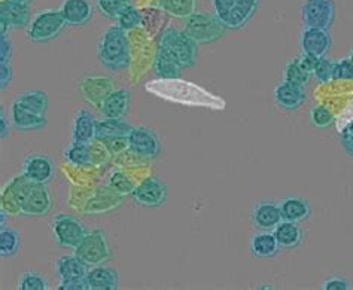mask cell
Wrapping results in <instances>:
<instances>
[{
	"label": "cell",
	"instance_id": "obj_1",
	"mask_svg": "<svg viewBox=\"0 0 353 290\" xmlns=\"http://www.w3.org/2000/svg\"><path fill=\"white\" fill-rule=\"evenodd\" d=\"M8 203L14 204L17 211L26 216H45L52 207L51 195L43 183H36L24 174L17 176L3 191Z\"/></svg>",
	"mask_w": 353,
	"mask_h": 290
},
{
	"label": "cell",
	"instance_id": "obj_2",
	"mask_svg": "<svg viewBox=\"0 0 353 290\" xmlns=\"http://www.w3.org/2000/svg\"><path fill=\"white\" fill-rule=\"evenodd\" d=\"M99 61L110 72H119L128 68L130 57V42L125 32L119 25H112L101 34L97 45Z\"/></svg>",
	"mask_w": 353,
	"mask_h": 290
},
{
	"label": "cell",
	"instance_id": "obj_3",
	"mask_svg": "<svg viewBox=\"0 0 353 290\" xmlns=\"http://www.w3.org/2000/svg\"><path fill=\"white\" fill-rule=\"evenodd\" d=\"M218 20L228 30H240L252 20L259 0H212Z\"/></svg>",
	"mask_w": 353,
	"mask_h": 290
},
{
	"label": "cell",
	"instance_id": "obj_4",
	"mask_svg": "<svg viewBox=\"0 0 353 290\" xmlns=\"http://www.w3.org/2000/svg\"><path fill=\"white\" fill-rule=\"evenodd\" d=\"M225 27L216 15H209L204 12H194L185 20L183 32L197 45L213 43L219 41L225 33Z\"/></svg>",
	"mask_w": 353,
	"mask_h": 290
},
{
	"label": "cell",
	"instance_id": "obj_5",
	"mask_svg": "<svg viewBox=\"0 0 353 290\" xmlns=\"http://www.w3.org/2000/svg\"><path fill=\"white\" fill-rule=\"evenodd\" d=\"M160 46L172 55L182 69L192 68L197 61L199 45L185 34L183 30H165L161 36Z\"/></svg>",
	"mask_w": 353,
	"mask_h": 290
},
{
	"label": "cell",
	"instance_id": "obj_6",
	"mask_svg": "<svg viewBox=\"0 0 353 290\" xmlns=\"http://www.w3.org/2000/svg\"><path fill=\"white\" fill-rule=\"evenodd\" d=\"M64 25H66V21L60 11L46 9L32 18L29 27H27V39L36 43L50 42L63 32Z\"/></svg>",
	"mask_w": 353,
	"mask_h": 290
},
{
	"label": "cell",
	"instance_id": "obj_7",
	"mask_svg": "<svg viewBox=\"0 0 353 290\" xmlns=\"http://www.w3.org/2000/svg\"><path fill=\"white\" fill-rule=\"evenodd\" d=\"M73 255H77L90 267L103 265L110 258L106 236L99 229L87 232L79 245L73 249Z\"/></svg>",
	"mask_w": 353,
	"mask_h": 290
},
{
	"label": "cell",
	"instance_id": "obj_8",
	"mask_svg": "<svg viewBox=\"0 0 353 290\" xmlns=\"http://www.w3.org/2000/svg\"><path fill=\"white\" fill-rule=\"evenodd\" d=\"M85 234V227L69 214H59L52 220V236L60 247L75 249Z\"/></svg>",
	"mask_w": 353,
	"mask_h": 290
},
{
	"label": "cell",
	"instance_id": "obj_9",
	"mask_svg": "<svg viewBox=\"0 0 353 290\" xmlns=\"http://www.w3.org/2000/svg\"><path fill=\"white\" fill-rule=\"evenodd\" d=\"M301 15L305 27L328 30L336 17V5L332 0H304Z\"/></svg>",
	"mask_w": 353,
	"mask_h": 290
},
{
	"label": "cell",
	"instance_id": "obj_10",
	"mask_svg": "<svg viewBox=\"0 0 353 290\" xmlns=\"http://www.w3.org/2000/svg\"><path fill=\"white\" fill-rule=\"evenodd\" d=\"M127 140L130 149L143 158H157L161 152L160 140L150 128L134 127L130 131Z\"/></svg>",
	"mask_w": 353,
	"mask_h": 290
},
{
	"label": "cell",
	"instance_id": "obj_11",
	"mask_svg": "<svg viewBox=\"0 0 353 290\" xmlns=\"http://www.w3.org/2000/svg\"><path fill=\"white\" fill-rule=\"evenodd\" d=\"M133 200L143 207H160L167 200V188L155 177H148L133 191Z\"/></svg>",
	"mask_w": 353,
	"mask_h": 290
},
{
	"label": "cell",
	"instance_id": "obj_12",
	"mask_svg": "<svg viewBox=\"0 0 353 290\" xmlns=\"http://www.w3.org/2000/svg\"><path fill=\"white\" fill-rule=\"evenodd\" d=\"M79 91L82 92L83 99L100 109L103 106L105 100L115 91V85H114V81L109 78L92 76V78H85L81 81Z\"/></svg>",
	"mask_w": 353,
	"mask_h": 290
},
{
	"label": "cell",
	"instance_id": "obj_13",
	"mask_svg": "<svg viewBox=\"0 0 353 290\" xmlns=\"http://www.w3.org/2000/svg\"><path fill=\"white\" fill-rule=\"evenodd\" d=\"M331 48V36L327 30L305 27L301 33V51L314 59H323Z\"/></svg>",
	"mask_w": 353,
	"mask_h": 290
},
{
	"label": "cell",
	"instance_id": "obj_14",
	"mask_svg": "<svg viewBox=\"0 0 353 290\" xmlns=\"http://www.w3.org/2000/svg\"><path fill=\"white\" fill-rule=\"evenodd\" d=\"M54 173H55V167L46 155L33 154L24 160L23 174L36 183L46 185L48 182H51Z\"/></svg>",
	"mask_w": 353,
	"mask_h": 290
},
{
	"label": "cell",
	"instance_id": "obj_15",
	"mask_svg": "<svg viewBox=\"0 0 353 290\" xmlns=\"http://www.w3.org/2000/svg\"><path fill=\"white\" fill-rule=\"evenodd\" d=\"M305 90L301 85H296L292 82L283 81L281 85H277L274 90V101L276 105L288 112L299 110L305 103Z\"/></svg>",
	"mask_w": 353,
	"mask_h": 290
},
{
	"label": "cell",
	"instance_id": "obj_16",
	"mask_svg": "<svg viewBox=\"0 0 353 290\" xmlns=\"http://www.w3.org/2000/svg\"><path fill=\"white\" fill-rule=\"evenodd\" d=\"M319 59L301 54L300 57L291 60L285 68V81L305 87L313 76V69Z\"/></svg>",
	"mask_w": 353,
	"mask_h": 290
},
{
	"label": "cell",
	"instance_id": "obj_17",
	"mask_svg": "<svg viewBox=\"0 0 353 290\" xmlns=\"http://www.w3.org/2000/svg\"><path fill=\"white\" fill-rule=\"evenodd\" d=\"M283 220L281 205L270 201H263L255 205L252 211V222L255 228L261 231H274Z\"/></svg>",
	"mask_w": 353,
	"mask_h": 290
},
{
	"label": "cell",
	"instance_id": "obj_18",
	"mask_svg": "<svg viewBox=\"0 0 353 290\" xmlns=\"http://www.w3.org/2000/svg\"><path fill=\"white\" fill-rule=\"evenodd\" d=\"M0 18L9 29H24V27H29L32 21L29 5L15 3L11 0H2V3H0Z\"/></svg>",
	"mask_w": 353,
	"mask_h": 290
},
{
	"label": "cell",
	"instance_id": "obj_19",
	"mask_svg": "<svg viewBox=\"0 0 353 290\" xmlns=\"http://www.w3.org/2000/svg\"><path fill=\"white\" fill-rule=\"evenodd\" d=\"M11 121L12 125L20 131H33L41 130L46 127L48 121H46V115L38 114L32 109H27L18 103H12L11 106Z\"/></svg>",
	"mask_w": 353,
	"mask_h": 290
},
{
	"label": "cell",
	"instance_id": "obj_20",
	"mask_svg": "<svg viewBox=\"0 0 353 290\" xmlns=\"http://www.w3.org/2000/svg\"><path fill=\"white\" fill-rule=\"evenodd\" d=\"M90 265L81 260L77 255L61 256L55 262V269L60 276L61 282H79V280H87Z\"/></svg>",
	"mask_w": 353,
	"mask_h": 290
},
{
	"label": "cell",
	"instance_id": "obj_21",
	"mask_svg": "<svg viewBox=\"0 0 353 290\" xmlns=\"http://www.w3.org/2000/svg\"><path fill=\"white\" fill-rule=\"evenodd\" d=\"M60 12L69 25H83L92 17V6L88 0H64Z\"/></svg>",
	"mask_w": 353,
	"mask_h": 290
},
{
	"label": "cell",
	"instance_id": "obj_22",
	"mask_svg": "<svg viewBox=\"0 0 353 290\" xmlns=\"http://www.w3.org/2000/svg\"><path fill=\"white\" fill-rule=\"evenodd\" d=\"M88 290H115L118 289L119 278L115 269L97 265L91 267L87 276Z\"/></svg>",
	"mask_w": 353,
	"mask_h": 290
},
{
	"label": "cell",
	"instance_id": "obj_23",
	"mask_svg": "<svg viewBox=\"0 0 353 290\" xmlns=\"http://www.w3.org/2000/svg\"><path fill=\"white\" fill-rule=\"evenodd\" d=\"M96 118L85 109L79 110L73 121V143H90L96 138Z\"/></svg>",
	"mask_w": 353,
	"mask_h": 290
},
{
	"label": "cell",
	"instance_id": "obj_24",
	"mask_svg": "<svg viewBox=\"0 0 353 290\" xmlns=\"http://www.w3.org/2000/svg\"><path fill=\"white\" fill-rule=\"evenodd\" d=\"M130 107V92L127 90H115L112 94H110L103 106L100 107V112L103 114L105 118H115V119H123Z\"/></svg>",
	"mask_w": 353,
	"mask_h": 290
},
{
	"label": "cell",
	"instance_id": "obj_25",
	"mask_svg": "<svg viewBox=\"0 0 353 290\" xmlns=\"http://www.w3.org/2000/svg\"><path fill=\"white\" fill-rule=\"evenodd\" d=\"M279 242L273 231H261L255 234L250 241V251L255 258H273L277 255Z\"/></svg>",
	"mask_w": 353,
	"mask_h": 290
},
{
	"label": "cell",
	"instance_id": "obj_26",
	"mask_svg": "<svg viewBox=\"0 0 353 290\" xmlns=\"http://www.w3.org/2000/svg\"><path fill=\"white\" fill-rule=\"evenodd\" d=\"M273 232H274L279 246L285 250H291V249L299 247L303 241V231L295 222L282 220Z\"/></svg>",
	"mask_w": 353,
	"mask_h": 290
},
{
	"label": "cell",
	"instance_id": "obj_27",
	"mask_svg": "<svg viewBox=\"0 0 353 290\" xmlns=\"http://www.w3.org/2000/svg\"><path fill=\"white\" fill-rule=\"evenodd\" d=\"M133 130L132 125H128L123 119L106 118L103 121L96 123V138L108 140V138H123L128 137L130 131Z\"/></svg>",
	"mask_w": 353,
	"mask_h": 290
},
{
	"label": "cell",
	"instance_id": "obj_28",
	"mask_svg": "<svg viewBox=\"0 0 353 290\" xmlns=\"http://www.w3.org/2000/svg\"><path fill=\"white\" fill-rule=\"evenodd\" d=\"M282 218L288 222H303L310 216V204L307 200L299 198V196H290L281 204Z\"/></svg>",
	"mask_w": 353,
	"mask_h": 290
},
{
	"label": "cell",
	"instance_id": "obj_29",
	"mask_svg": "<svg viewBox=\"0 0 353 290\" xmlns=\"http://www.w3.org/2000/svg\"><path fill=\"white\" fill-rule=\"evenodd\" d=\"M155 5L167 15L185 20L196 12V0H155Z\"/></svg>",
	"mask_w": 353,
	"mask_h": 290
},
{
	"label": "cell",
	"instance_id": "obj_30",
	"mask_svg": "<svg viewBox=\"0 0 353 290\" xmlns=\"http://www.w3.org/2000/svg\"><path fill=\"white\" fill-rule=\"evenodd\" d=\"M182 68L176 63L172 55L163 46H158L155 57V72L165 79H178L181 76Z\"/></svg>",
	"mask_w": 353,
	"mask_h": 290
},
{
	"label": "cell",
	"instance_id": "obj_31",
	"mask_svg": "<svg viewBox=\"0 0 353 290\" xmlns=\"http://www.w3.org/2000/svg\"><path fill=\"white\" fill-rule=\"evenodd\" d=\"M14 101L42 115H46V110H48V97H46L45 92L42 91L23 92V94H18V97Z\"/></svg>",
	"mask_w": 353,
	"mask_h": 290
},
{
	"label": "cell",
	"instance_id": "obj_32",
	"mask_svg": "<svg viewBox=\"0 0 353 290\" xmlns=\"http://www.w3.org/2000/svg\"><path fill=\"white\" fill-rule=\"evenodd\" d=\"M21 247V237L12 228H2L0 231V255L2 258H12Z\"/></svg>",
	"mask_w": 353,
	"mask_h": 290
},
{
	"label": "cell",
	"instance_id": "obj_33",
	"mask_svg": "<svg viewBox=\"0 0 353 290\" xmlns=\"http://www.w3.org/2000/svg\"><path fill=\"white\" fill-rule=\"evenodd\" d=\"M130 6H132V0H97L100 14L109 20H118V17Z\"/></svg>",
	"mask_w": 353,
	"mask_h": 290
},
{
	"label": "cell",
	"instance_id": "obj_34",
	"mask_svg": "<svg viewBox=\"0 0 353 290\" xmlns=\"http://www.w3.org/2000/svg\"><path fill=\"white\" fill-rule=\"evenodd\" d=\"M66 158L75 165H87L91 163V149L88 143H72L66 151Z\"/></svg>",
	"mask_w": 353,
	"mask_h": 290
},
{
	"label": "cell",
	"instance_id": "obj_35",
	"mask_svg": "<svg viewBox=\"0 0 353 290\" xmlns=\"http://www.w3.org/2000/svg\"><path fill=\"white\" fill-rule=\"evenodd\" d=\"M117 21H118V25L121 27V29H123L124 32H128V30L136 29V27H139V25H142L143 18H142V12H139L137 9L132 5L118 17Z\"/></svg>",
	"mask_w": 353,
	"mask_h": 290
},
{
	"label": "cell",
	"instance_id": "obj_36",
	"mask_svg": "<svg viewBox=\"0 0 353 290\" xmlns=\"http://www.w3.org/2000/svg\"><path fill=\"white\" fill-rule=\"evenodd\" d=\"M310 121L314 127L318 128H328L334 124L336 116H334L332 112L325 106H314L310 110Z\"/></svg>",
	"mask_w": 353,
	"mask_h": 290
},
{
	"label": "cell",
	"instance_id": "obj_37",
	"mask_svg": "<svg viewBox=\"0 0 353 290\" xmlns=\"http://www.w3.org/2000/svg\"><path fill=\"white\" fill-rule=\"evenodd\" d=\"M20 290H46L48 282L38 273H24L18 282Z\"/></svg>",
	"mask_w": 353,
	"mask_h": 290
},
{
	"label": "cell",
	"instance_id": "obj_38",
	"mask_svg": "<svg viewBox=\"0 0 353 290\" xmlns=\"http://www.w3.org/2000/svg\"><path fill=\"white\" fill-rule=\"evenodd\" d=\"M332 68L334 63L327 59H319L313 69V76L319 83H328L332 79Z\"/></svg>",
	"mask_w": 353,
	"mask_h": 290
},
{
	"label": "cell",
	"instance_id": "obj_39",
	"mask_svg": "<svg viewBox=\"0 0 353 290\" xmlns=\"http://www.w3.org/2000/svg\"><path fill=\"white\" fill-rule=\"evenodd\" d=\"M332 79L334 81H345L353 79V64L349 59H343L337 63H334L332 68Z\"/></svg>",
	"mask_w": 353,
	"mask_h": 290
},
{
	"label": "cell",
	"instance_id": "obj_40",
	"mask_svg": "<svg viewBox=\"0 0 353 290\" xmlns=\"http://www.w3.org/2000/svg\"><path fill=\"white\" fill-rule=\"evenodd\" d=\"M350 282L345 277H340V276H334L325 280L322 283V289L323 290H349Z\"/></svg>",
	"mask_w": 353,
	"mask_h": 290
},
{
	"label": "cell",
	"instance_id": "obj_41",
	"mask_svg": "<svg viewBox=\"0 0 353 290\" xmlns=\"http://www.w3.org/2000/svg\"><path fill=\"white\" fill-rule=\"evenodd\" d=\"M340 143L343 151H345L350 158H353V123H350L340 133Z\"/></svg>",
	"mask_w": 353,
	"mask_h": 290
},
{
	"label": "cell",
	"instance_id": "obj_42",
	"mask_svg": "<svg viewBox=\"0 0 353 290\" xmlns=\"http://www.w3.org/2000/svg\"><path fill=\"white\" fill-rule=\"evenodd\" d=\"M0 70H2V78H0V88L5 90L12 81V69L9 63H0Z\"/></svg>",
	"mask_w": 353,
	"mask_h": 290
},
{
	"label": "cell",
	"instance_id": "obj_43",
	"mask_svg": "<svg viewBox=\"0 0 353 290\" xmlns=\"http://www.w3.org/2000/svg\"><path fill=\"white\" fill-rule=\"evenodd\" d=\"M60 290H88L87 280H79V282H60Z\"/></svg>",
	"mask_w": 353,
	"mask_h": 290
},
{
	"label": "cell",
	"instance_id": "obj_44",
	"mask_svg": "<svg viewBox=\"0 0 353 290\" xmlns=\"http://www.w3.org/2000/svg\"><path fill=\"white\" fill-rule=\"evenodd\" d=\"M12 54V43L9 39H6V36H2V60L0 63H8L9 59H11Z\"/></svg>",
	"mask_w": 353,
	"mask_h": 290
},
{
	"label": "cell",
	"instance_id": "obj_45",
	"mask_svg": "<svg viewBox=\"0 0 353 290\" xmlns=\"http://www.w3.org/2000/svg\"><path fill=\"white\" fill-rule=\"evenodd\" d=\"M0 124H2V128H0V136H2V138L6 137V134L9 133V125H8V121H6V115H5V110L2 109V112H0Z\"/></svg>",
	"mask_w": 353,
	"mask_h": 290
},
{
	"label": "cell",
	"instance_id": "obj_46",
	"mask_svg": "<svg viewBox=\"0 0 353 290\" xmlns=\"http://www.w3.org/2000/svg\"><path fill=\"white\" fill-rule=\"evenodd\" d=\"M11 2L21 3V5H29V3H32V2H33V0H11Z\"/></svg>",
	"mask_w": 353,
	"mask_h": 290
},
{
	"label": "cell",
	"instance_id": "obj_47",
	"mask_svg": "<svg viewBox=\"0 0 353 290\" xmlns=\"http://www.w3.org/2000/svg\"><path fill=\"white\" fill-rule=\"evenodd\" d=\"M350 61H352V64H353V50L350 51V54H349V57H347Z\"/></svg>",
	"mask_w": 353,
	"mask_h": 290
}]
</instances>
